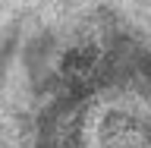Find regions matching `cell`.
Wrapping results in <instances>:
<instances>
[{"label": "cell", "mask_w": 151, "mask_h": 148, "mask_svg": "<svg viewBox=\"0 0 151 148\" xmlns=\"http://www.w3.org/2000/svg\"><path fill=\"white\" fill-rule=\"evenodd\" d=\"M0 148H151V0H0Z\"/></svg>", "instance_id": "obj_1"}]
</instances>
